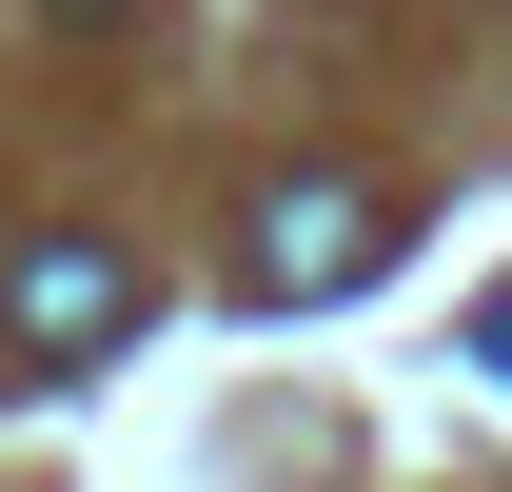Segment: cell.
Returning <instances> with one entry per match:
<instances>
[{
	"label": "cell",
	"mask_w": 512,
	"mask_h": 492,
	"mask_svg": "<svg viewBox=\"0 0 512 492\" xmlns=\"http://www.w3.org/2000/svg\"><path fill=\"white\" fill-rule=\"evenodd\" d=\"M237 276H256L276 315H296V296H355V276H394V197H355V178H276Z\"/></svg>",
	"instance_id": "cell-2"
},
{
	"label": "cell",
	"mask_w": 512,
	"mask_h": 492,
	"mask_svg": "<svg viewBox=\"0 0 512 492\" xmlns=\"http://www.w3.org/2000/svg\"><path fill=\"white\" fill-rule=\"evenodd\" d=\"M138 315H158V276H138L99 217H40V237L0 256V335H20V374H99Z\"/></svg>",
	"instance_id": "cell-1"
},
{
	"label": "cell",
	"mask_w": 512,
	"mask_h": 492,
	"mask_svg": "<svg viewBox=\"0 0 512 492\" xmlns=\"http://www.w3.org/2000/svg\"><path fill=\"white\" fill-rule=\"evenodd\" d=\"M40 20H138V0H40Z\"/></svg>",
	"instance_id": "cell-3"
}]
</instances>
